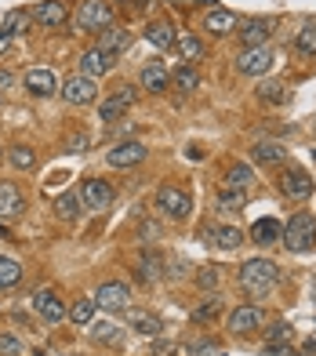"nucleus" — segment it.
Returning <instances> with one entry per match:
<instances>
[{"instance_id":"1","label":"nucleus","mask_w":316,"mask_h":356,"mask_svg":"<svg viewBox=\"0 0 316 356\" xmlns=\"http://www.w3.org/2000/svg\"><path fill=\"white\" fill-rule=\"evenodd\" d=\"M276 280H280V269H276V262H269V258H251V262L240 266V287H244L247 298L273 295Z\"/></svg>"},{"instance_id":"2","label":"nucleus","mask_w":316,"mask_h":356,"mask_svg":"<svg viewBox=\"0 0 316 356\" xmlns=\"http://www.w3.org/2000/svg\"><path fill=\"white\" fill-rule=\"evenodd\" d=\"M109 26H113V4H106V0H84L73 15L76 33H102Z\"/></svg>"},{"instance_id":"3","label":"nucleus","mask_w":316,"mask_h":356,"mask_svg":"<svg viewBox=\"0 0 316 356\" xmlns=\"http://www.w3.org/2000/svg\"><path fill=\"white\" fill-rule=\"evenodd\" d=\"M283 248L294 251V254L313 251V248H316V218L306 215V211L291 215V222L283 225Z\"/></svg>"},{"instance_id":"4","label":"nucleus","mask_w":316,"mask_h":356,"mask_svg":"<svg viewBox=\"0 0 316 356\" xmlns=\"http://www.w3.org/2000/svg\"><path fill=\"white\" fill-rule=\"evenodd\" d=\"M156 207H160L164 218H189V211H193V197H189L185 189H175V186H160L156 189Z\"/></svg>"},{"instance_id":"5","label":"nucleus","mask_w":316,"mask_h":356,"mask_svg":"<svg viewBox=\"0 0 316 356\" xmlns=\"http://www.w3.org/2000/svg\"><path fill=\"white\" fill-rule=\"evenodd\" d=\"M280 193L294 204H302L313 197V178L302 171V168H283L280 171Z\"/></svg>"},{"instance_id":"6","label":"nucleus","mask_w":316,"mask_h":356,"mask_svg":"<svg viewBox=\"0 0 316 356\" xmlns=\"http://www.w3.org/2000/svg\"><path fill=\"white\" fill-rule=\"evenodd\" d=\"M94 302H99V309H106V313H124L131 305V287L128 284H120V280H109V284H102L99 287V295H94Z\"/></svg>"},{"instance_id":"7","label":"nucleus","mask_w":316,"mask_h":356,"mask_svg":"<svg viewBox=\"0 0 316 356\" xmlns=\"http://www.w3.org/2000/svg\"><path fill=\"white\" fill-rule=\"evenodd\" d=\"M236 70L244 76H265L273 70V51L269 47H244V51L236 55Z\"/></svg>"},{"instance_id":"8","label":"nucleus","mask_w":316,"mask_h":356,"mask_svg":"<svg viewBox=\"0 0 316 356\" xmlns=\"http://www.w3.org/2000/svg\"><path fill=\"white\" fill-rule=\"evenodd\" d=\"M62 99H66L69 106H91L94 99H99V88H94L91 76H69L66 84H62Z\"/></svg>"},{"instance_id":"9","label":"nucleus","mask_w":316,"mask_h":356,"mask_svg":"<svg viewBox=\"0 0 316 356\" xmlns=\"http://www.w3.org/2000/svg\"><path fill=\"white\" fill-rule=\"evenodd\" d=\"M81 204L88 211H106V207L113 204V186L102 182V178H88L81 186Z\"/></svg>"},{"instance_id":"10","label":"nucleus","mask_w":316,"mask_h":356,"mask_svg":"<svg viewBox=\"0 0 316 356\" xmlns=\"http://www.w3.org/2000/svg\"><path fill=\"white\" fill-rule=\"evenodd\" d=\"M262 323H265V316H262L258 305H236V309L229 313V320H226V327L233 334H251V331H258Z\"/></svg>"},{"instance_id":"11","label":"nucleus","mask_w":316,"mask_h":356,"mask_svg":"<svg viewBox=\"0 0 316 356\" xmlns=\"http://www.w3.org/2000/svg\"><path fill=\"white\" fill-rule=\"evenodd\" d=\"M146 156H149V149H146L142 142H117L113 149L106 153L109 168H135V164H142Z\"/></svg>"},{"instance_id":"12","label":"nucleus","mask_w":316,"mask_h":356,"mask_svg":"<svg viewBox=\"0 0 316 356\" xmlns=\"http://www.w3.org/2000/svg\"><path fill=\"white\" fill-rule=\"evenodd\" d=\"M37 313L44 316V323H62L69 316V309H66V302H62L51 287H44V291H37Z\"/></svg>"},{"instance_id":"13","label":"nucleus","mask_w":316,"mask_h":356,"mask_svg":"<svg viewBox=\"0 0 316 356\" xmlns=\"http://www.w3.org/2000/svg\"><path fill=\"white\" fill-rule=\"evenodd\" d=\"M244 40V47H265V40L273 37V19H247L240 22V33H236Z\"/></svg>"},{"instance_id":"14","label":"nucleus","mask_w":316,"mask_h":356,"mask_svg":"<svg viewBox=\"0 0 316 356\" xmlns=\"http://www.w3.org/2000/svg\"><path fill=\"white\" fill-rule=\"evenodd\" d=\"M33 19H37L40 26H47V29H58L62 22L69 19V8L62 4V0H44V4L33 8Z\"/></svg>"},{"instance_id":"15","label":"nucleus","mask_w":316,"mask_h":356,"mask_svg":"<svg viewBox=\"0 0 316 356\" xmlns=\"http://www.w3.org/2000/svg\"><path fill=\"white\" fill-rule=\"evenodd\" d=\"M142 88H146L149 95H164L171 88V73L160 66V62H149V66H142Z\"/></svg>"},{"instance_id":"16","label":"nucleus","mask_w":316,"mask_h":356,"mask_svg":"<svg viewBox=\"0 0 316 356\" xmlns=\"http://www.w3.org/2000/svg\"><path fill=\"white\" fill-rule=\"evenodd\" d=\"M22 84H26V91H33L37 99H47V95H55V88H58V76L51 70H29Z\"/></svg>"},{"instance_id":"17","label":"nucleus","mask_w":316,"mask_h":356,"mask_svg":"<svg viewBox=\"0 0 316 356\" xmlns=\"http://www.w3.org/2000/svg\"><path fill=\"white\" fill-rule=\"evenodd\" d=\"M236 26H240V19H236L233 11L215 8V11H208V15H203V29H208V33H215V37H229Z\"/></svg>"},{"instance_id":"18","label":"nucleus","mask_w":316,"mask_h":356,"mask_svg":"<svg viewBox=\"0 0 316 356\" xmlns=\"http://www.w3.org/2000/svg\"><path fill=\"white\" fill-rule=\"evenodd\" d=\"M22 207H26V200H22L19 186H15V182H0V218H19Z\"/></svg>"},{"instance_id":"19","label":"nucleus","mask_w":316,"mask_h":356,"mask_svg":"<svg viewBox=\"0 0 316 356\" xmlns=\"http://www.w3.org/2000/svg\"><path fill=\"white\" fill-rule=\"evenodd\" d=\"M113 62H117V55H106V51H99V47H91V51L81 55V73L94 80V76H102L109 66H113Z\"/></svg>"},{"instance_id":"20","label":"nucleus","mask_w":316,"mask_h":356,"mask_svg":"<svg viewBox=\"0 0 316 356\" xmlns=\"http://www.w3.org/2000/svg\"><path fill=\"white\" fill-rule=\"evenodd\" d=\"M128 44H131V33H128V29L109 26V29H102V33H99V51H106V55L128 51Z\"/></svg>"},{"instance_id":"21","label":"nucleus","mask_w":316,"mask_h":356,"mask_svg":"<svg viewBox=\"0 0 316 356\" xmlns=\"http://www.w3.org/2000/svg\"><path fill=\"white\" fill-rule=\"evenodd\" d=\"M280 236H283V225H280L276 218H258L255 225H251V240H255L258 248H269V244H276Z\"/></svg>"},{"instance_id":"22","label":"nucleus","mask_w":316,"mask_h":356,"mask_svg":"<svg viewBox=\"0 0 316 356\" xmlns=\"http://www.w3.org/2000/svg\"><path fill=\"white\" fill-rule=\"evenodd\" d=\"M251 156H255V164L269 168V164H283V160H288V149H283L280 142H258L255 149H251Z\"/></svg>"},{"instance_id":"23","label":"nucleus","mask_w":316,"mask_h":356,"mask_svg":"<svg viewBox=\"0 0 316 356\" xmlns=\"http://www.w3.org/2000/svg\"><path fill=\"white\" fill-rule=\"evenodd\" d=\"M146 40L153 44V47H160V51H167V47H175V26L171 22H153L149 29H146Z\"/></svg>"},{"instance_id":"24","label":"nucleus","mask_w":316,"mask_h":356,"mask_svg":"<svg viewBox=\"0 0 316 356\" xmlns=\"http://www.w3.org/2000/svg\"><path fill=\"white\" fill-rule=\"evenodd\" d=\"M175 51H178V58L189 66V62L203 58V40H200V37H193V33H182V37L175 40Z\"/></svg>"},{"instance_id":"25","label":"nucleus","mask_w":316,"mask_h":356,"mask_svg":"<svg viewBox=\"0 0 316 356\" xmlns=\"http://www.w3.org/2000/svg\"><path fill=\"white\" fill-rule=\"evenodd\" d=\"M258 99L269 102V106H283V102H288V84H283V80H262V84H258Z\"/></svg>"},{"instance_id":"26","label":"nucleus","mask_w":316,"mask_h":356,"mask_svg":"<svg viewBox=\"0 0 316 356\" xmlns=\"http://www.w3.org/2000/svg\"><path fill=\"white\" fill-rule=\"evenodd\" d=\"M19 280H22V266L15 262V258L0 254V291H11Z\"/></svg>"},{"instance_id":"27","label":"nucleus","mask_w":316,"mask_h":356,"mask_svg":"<svg viewBox=\"0 0 316 356\" xmlns=\"http://www.w3.org/2000/svg\"><path fill=\"white\" fill-rule=\"evenodd\" d=\"M171 84L189 95V91H197V88H200V73H197L193 66H178L175 73H171Z\"/></svg>"},{"instance_id":"28","label":"nucleus","mask_w":316,"mask_h":356,"mask_svg":"<svg viewBox=\"0 0 316 356\" xmlns=\"http://www.w3.org/2000/svg\"><path fill=\"white\" fill-rule=\"evenodd\" d=\"M211 236H215V244L222 248V251H236V248L244 244V233L236 229V225H222V229H215Z\"/></svg>"},{"instance_id":"29","label":"nucleus","mask_w":316,"mask_h":356,"mask_svg":"<svg viewBox=\"0 0 316 356\" xmlns=\"http://www.w3.org/2000/svg\"><path fill=\"white\" fill-rule=\"evenodd\" d=\"M94 309H99V302H94V298H81V302H73L69 320L81 323V327H88V323H94Z\"/></svg>"},{"instance_id":"30","label":"nucleus","mask_w":316,"mask_h":356,"mask_svg":"<svg viewBox=\"0 0 316 356\" xmlns=\"http://www.w3.org/2000/svg\"><path fill=\"white\" fill-rule=\"evenodd\" d=\"M160 273H164V269H160V254H153V251H149V254H142V258H138V280L153 284V280H160Z\"/></svg>"},{"instance_id":"31","label":"nucleus","mask_w":316,"mask_h":356,"mask_svg":"<svg viewBox=\"0 0 316 356\" xmlns=\"http://www.w3.org/2000/svg\"><path fill=\"white\" fill-rule=\"evenodd\" d=\"M91 338H94V342H102V346H120L124 342V331L117 327V323H94Z\"/></svg>"},{"instance_id":"32","label":"nucleus","mask_w":316,"mask_h":356,"mask_svg":"<svg viewBox=\"0 0 316 356\" xmlns=\"http://www.w3.org/2000/svg\"><path fill=\"white\" fill-rule=\"evenodd\" d=\"M8 156H11V164L19 168V171H33L37 168V153L29 149V145H11Z\"/></svg>"},{"instance_id":"33","label":"nucleus","mask_w":316,"mask_h":356,"mask_svg":"<svg viewBox=\"0 0 316 356\" xmlns=\"http://www.w3.org/2000/svg\"><path fill=\"white\" fill-rule=\"evenodd\" d=\"M131 327H135L138 334L156 338V334H160V320H156L153 313H131Z\"/></svg>"},{"instance_id":"34","label":"nucleus","mask_w":316,"mask_h":356,"mask_svg":"<svg viewBox=\"0 0 316 356\" xmlns=\"http://www.w3.org/2000/svg\"><path fill=\"white\" fill-rule=\"evenodd\" d=\"M294 47H298L302 55H316V22H309V26H302V29H298Z\"/></svg>"},{"instance_id":"35","label":"nucleus","mask_w":316,"mask_h":356,"mask_svg":"<svg viewBox=\"0 0 316 356\" xmlns=\"http://www.w3.org/2000/svg\"><path fill=\"white\" fill-rule=\"evenodd\" d=\"M251 178H255V171H251L247 164H233L229 175H226V186L229 189H244V186H251Z\"/></svg>"},{"instance_id":"36","label":"nucleus","mask_w":316,"mask_h":356,"mask_svg":"<svg viewBox=\"0 0 316 356\" xmlns=\"http://www.w3.org/2000/svg\"><path fill=\"white\" fill-rule=\"evenodd\" d=\"M55 211H58V218L76 222V215H81V200H76V197H69V193H66V197H58V200H55Z\"/></svg>"},{"instance_id":"37","label":"nucleus","mask_w":316,"mask_h":356,"mask_svg":"<svg viewBox=\"0 0 316 356\" xmlns=\"http://www.w3.org/2000/svg\"><path fill=\"white\" fill-rule=\"evenodd\" d=\"M124 109H128V106H124V102L117 99V95H113V99H106V102L99 106V117H102L106 124H113V120H120V117H124Z\"/></svg>"},{"instance_id":"38","label":"nucleus","mask_w":316,"mask_h":356,"mask_svg":"<svg viewBox=\"0 0 316 356\" xmlns=\"http://www.w3.org/2000/svg\"><path fill=\"white\" fill-rule=\"evenodd\" d=\"M244 189H233V193H222V200H218V211H244Z\"/></svg>"},{"instance_id":"39","label":"nucleus","mask_w":316,"mask_h":356,"mask_svg":"<svg viewBox=\"0 0 316 356\" xmlns=\"http://www.w3.org/2000/svg\"><path fill=\"white\" fill-rule=\"evenodd\" d=\"M26 22H29V15H26V11H11L8 19H4V26H0V33L15 37V33H22V29H26Z\"/></svg>"},{"instance_id":"40","label":"nucleus","mask_w":316,"mask_h":356,"mask_svg":"<svg viewBox=\"0 0 316 356\" xmlns=\"http://www.w3.org/2000/svg\"><path fill=\"white\" fill-rule=\"evenodd\" d=\"M291 334H294V327H291V323L276 320L273 327H269V334H265V338H269V342H291Z\"/></svg>"},{"instance_id":"41","label":"nucleus","mask_w":316,"mask_h":356,"mask_svg":"<svg viewBox=\"0 0 316 356\" xmlns=\"http://www.w3.org/2000/svg\"><path fill=\"white\" fill-rule=\"evenodd\" d=\"M0 353H4V356H19L22 353V342L15 334H0Z\"/></svg>"},{"instance_id":"42","label":"nucleus","mask_w":316,"mask_h":356,"mask_svg":"<svg viewBox=\"0 0 316 356\" xmlns=\"http://www.w3.org/2000/svg\"><path fill=\"white\" fill-rule=\"evenodd\" d=\"M211 316H218V295H211L208 305H200V309L193 313V320H200V323H203V320H211Z\"/></svg>"},{"instance_id":"43","label":"nucleus","mask_w":316,"mask_h":356,"mask_svg":"<svg viewBox=\"0 0 316 356\" xmlns=\"http://www.w3.org/2000/svg\"><path fill=\"white\" fill-rule=\"evenodd\" d=\"M262 356H294V349H291V342H265Z\"/></svg>"},{"instance_id":"44","label":"nucleus","mask_w":316,"mask_h":356,"mask_svg":"<svg viewBox=\"0 0 316 356\" xmlns=\"http://www.w3.org/2000/svg\"><path fill=\"white\" fill-rule=\"evenodd\" d=\"M197 284H200V287H208V291H215V284H218V273H215V269H203L200 277H197Z\"/></svg>"},{"instance_id":"45","label":"nucleus","mask_w":316,"mask_h":356,"mask_svg":"<svg viewBox=\"0 0 316 356\" xmlns=\"http://www.w3.org/2000/svg\"><path fill=\"white\" fill-rule=\"evenodd\" d=\"M88 145H91V138H88V135H73V138H69V153H84Z\"/></svg>"},{"instance_id":"46","label":"nucleus","mask_w":316,"mask_h":356,"mask_svg":"<svg viewBox=\"0 0 316 356\" xmlns=\"http://www.w3.org/2000/svg\"><path fill=\"white\" fill-rule=\"evenodd\" d=\"M211 353V342H193L189 346V356H208Z\"/></svg>"},{"instance_id":"47","label":"nucleus","mask_w":316,"mask_h":356,"mask_svg":"<svg viewBox=\"0 0 316 356\" xmlns=\"http://www.w3.org/2000/svg\"><path fill=\"white\" fill-rule=\"evenodd\" d=\"M171 353H175V346H167V342H156L153 346V356H171Z\"/></svg>"},{"instance_id":"48","label":"nucleus","mask_w":316,"mask_h":356,"mask_svg":"<svg viewBox=\"0 0 316 356\" xmlns=\"http://www.w3.org/2000/svg\"><path fill=\"white\" fill-rule=\"evenodd\" d=\"M15 84V76L8 73V70H0V91H4V88H11Z\"/></svg>"},{"instance_id":"49","label":"nucleus","mask_w":316,"mask_h":356,"mask_svg":"<svg viewBox=\"0 0 316 356\" xmlns=\"http://www.w3.org/2000/svg\"><path fill=\"white\" fill-rule=\"evenodd\" d=\"M171 4H175V0H171ZM182 8H193V4H211V0H178Z\"/></svg>"},{"instance_id":"50","label":"nucleus","mask_w":316,"mask_h":356,"mask_svg":"<svg viewBox=\"0 0 316 356\" xmlns=\"http://www.w3.org/2000/svg\"><path fill=\"white\" fill-rule=\"evenodd\" d=\"M8 44H11V37H8V33H0V55L8 51Z\"/></svg>"},{"instance_id":"51","label":"nucleus","mask_w":316,"mask_h":356,"mask_svg":"<svg viewBox=\"0 0 316 356\" xmlns=\"http://www.w3.org/2000/svg\"><path fill=\"white\" fill-rule=\"evenodd\" d=\"M294 356H306V353H294Z\"/></svg>"}]
</instances>
